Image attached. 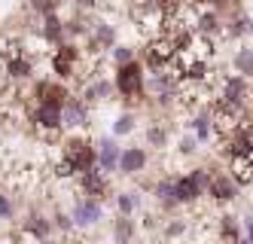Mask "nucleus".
Returning <instances> with one entry per match:
<instances>
[{
	"mask_svg": "<svg viewBox=\"0 0 253 244\" xmlns=\"http://www.w3.org/2000/svg\"><path fill=\"white\" fill-rule=\"evenodd\" d=\"M147 165H150V153H147L143 146H125L122 156H119V174H125V177H137Z\"/></svg>",
	"mask_w": 253,
	"mask_h": 244,
	"instance_id": "obj_14",
	"label": "nucleus"
},
{
	"mask_svg": "<svg viewBox=\"0 0 253 244\" xmlns=\"http://www.w3.org/2000/svg\"><path fill=\"white\" fill-rule=\"evenodd\" d=\"M77 183H80V193H83L85 198H98V201H104L107 195H110V180H107V174L101 171V168H92V171L80 174Z\"/></svg>",
	"mask_w": 253,
	"mask_h": 244,
	"instance_id": "obj_11",
	"label": "nucleus"
},
{
	"mask_svg": "<svg viewBox=\"0 0 253 244\" xmlns=\"http://www.w3.org/2000/svg\"><path fill=\"white\" fill-rule=\"evenodd\" d=\"M110 58H113L116 67H122V64H128V61H137V52H134L131 46H125V43H116V46L110 49Z\"/></svg>",
	"mask_w": 253,
	"mask_h": 244,
	"instance_id": "obj_25",
	"label": "nucleus"
},
{
	"mask_svg": "<svg viewBox=\"0 0 253 244\" xmlns=\"http://www.w3.org/2000/svg\"><path fill=\"white\" fill-rule=\"evenodd\" d=\"M229 40H247V37L253 34V15L247 12H238V15H232L226 18V31H223Z\"/></svg>",
	"mask_w": 253,
	"mask_h": 244,
	"instance_id": "obj_17",
	"label": "nucleus"
},
{
	"mask_svg": "<svg viewBox=\"0 0 253 244\" xmlns=\"http://www.w3.org/2000/svg\"><path fill=\"white\" fill-rule=\"evenodd\" d=\"M220 153L235 162V159H253V131L247 122H241L238 128L220 135Z\"/></svg>",
	"mask_w": 253,
	"mask_h": 244,
	"instance_id": "obj_5",
	"label": "nucleus"
},
{
	"mask_svg": "<svg viewBox=\"0 0 253 244\" xmlns=\"http://www.w3.org/2000/svg\"><path fill=\"white\" fill-rule=\"evenodd\" d=\"M52 226H55V232H61V235H67V232H74L77 226H74V217H70V211L64 214V211H55L52 214Z\"/></svg>",
	"mask_w": 253,
	"mask_h": 244,
	"instance_id": "obj_28",
	"label": "nucleus"
},
{
	"mask_svg": "<svg viewBox=\"0 0 253 244\" xmlns=\"http://www.w3.org/2000/svg\"><path fill=\"white\" fill-rule=\"evenodd\" d=\"M40 40L46 46H61L67 43V31H64V18L58 12H52V15H43L40 18Z\"/></svg>",
	"mask_w": 253,
	"mask_h": 244,
	"instance_id": "obj_16",
	"label": "nucleus"
},
{
	"mask_svg": "<svg viewBox=\"0 0 253 244\" xmlns=\"http://www.w3.org/2000/svg\"><path fill=\"white\" fill-rule=\"evenodd\" d=\"M110 235H113V244H131L134 238H137V223L131 220V217H116L113 220V229H110Z\"/></svg>",
	"mask_w": 253,
	"mask_h": 244,
	"instance_id": "obj_20",
	"label": "nucleus"
},
{
	"mask_svg": "<svg viewBox=\"0 0 253 244\" xmlns=\"http://www.w3.org/2000/svg\"><path fill=\"white\" fill-rule=\"evenodd\" d=\"M235 244H250V238H247V235H241V238H238V241H235Z\"/></svg>",
	"mask_w": 253,
	"mask_h": 244,
	"instance_id": "obj_32",
	"label": "nucleus"
},
{
	"mask_svg": "<svg viewBox=\"0 0 253 244\" xmlns=\"http://www.w3.org/2000/svg\"><path fill=\"white\" fill-rule=\"evenodd\" d=\"M186 229H189V223H186V220H180V217H174V220H168V223H165L162 235H165L168 241H174V238H183V235H186Z\"/></svg>",
	"mask_w": 253,
	"mask_h": 244,
	"instance_id": "obj_26",
	"label": "nucleus"
},
{
	"mask_svg": "<svg viewBox=\"0 0 253 244\" xmlns=\"http://www.w3.org/2000/svg\"><path fill=\"white\" fill-rule=\"evenodd\" d=\"M137 208H140V193H137V190L116 193V211H119L122 217H131Z\"/></svg>",
	"mask_w": 253,
	"mask_h": 244,
	"instance_id": "obj_22",
	"label": "nucleus"
},
{
	"mask_svg": "<svg viewBox=\"0 0 253 244\" xmlns=\"http://www.w3.org/2000/svg\"><path fill=\"white\" fill-rule=\"evenodd\" d=\"M238 190L241 183L235 180L229 171H211V183H208V195L216 201V204H226V201H235L238 198Z\"/></svg>",
	"mask_w": 253,
	"mask_h": 244,
	"instance_id": "obj_9",
	"label": "nucleus"
},
{
	"mask_svg": "<svg viewBox=\"0 0 253 244\" xmlns=\"http://www.w3.org/2000/svg\"><path fill=\"white\" fill-rule=\"evenodd\" d=\"M15 214V204H12V198L3 193V190H0V220H9Z\"/></svg>",
	"mask_w": 253,
	"mask_h": 244,
	"instance_id": "obj_30",
	"label": "nucleus"
},
{
	"mask_svg": "<svg viewBox=\"0 0 253 244\" xmlns=\"http://www.w3.org/2000/svg\"><path fill=\"white\" fill-rule=\"evenodd\" d=\"M134 128H137V116L134 113H119L113 119V138H128Z\"/></svg>",
	"mask_w": 253,
	"mask_h": 244,
	"instance_id": "obj_24",
	"label": "nucleus"
},
{
	"mask_svg": "<svg viewBox=\"0 0 253 244\" xmlns=\"http://www.w3.org/2000/svg\"><path fill=\"white\" fill-rule=\"evenodd\" d=\"M168 141H171V135H168V128L162 125V122H153V125L147 128V144H150L153 149H165Z\"/></svg>",
	"mask_w": 253,
	"mask_h": 244,
	"instance_id": "obj_23",
	"label": "nucleus"
},
{
	"mask_svg": "<svg viewBox=\"0 0 253 244\" xmlns=\"http://www.w3.org/2000/svg\"><path fill=\"white\" fill-rule=\"evenodd\" d=\"M74 95L61 80H52V77H43V80H37L31 86V101L34 104H61L64 107V101Z\"/></svg>",
	"mask_w": 253,
	"mask_h": 244,
	"instance_id": "obj_7",
	"label": "nucleus"
},
{
	"mask_svg": "<svg viewBox=\"0 0 253 244\" xmlns=\"http://www.w3.org/2000/svg\"><path fill=\"white\" fill-rule=\"evenodd\" d=\"M113 80H107V77H101V73H95L92 80H85V86H83V92H80V98L88 104V107H95V104H104V101H110L113 98Z\"/></svg>",
	"mask_w": 253,
	"mask_h": 244,
	"instance_id": "obj_12",
	"label": "nucleus"
},
{
	"mask_svg": "<svg viewBox=\"0 0 253 244\" xmlns=\"http://www.w3.org/2000/svg\"><path fill=\"white\" fill-rule=\"evenodd\" d=\"M153 195H156V201H159L162 211H177V208H180L177 198H174V177L156 180V183H153Z\"/></svg>",
	"mask_w": 253,
	"mask_h": 244,
	"instance_id": "obj_18",
	"label": "nucleus"
},
{
	"mask_svg": "<svg viewBox=\"0 0 253 244\" xmlns=\"http://www.w3.org/2000/svg\"><path fill=\"white\" fill-rule=\"evenodd\" d=\"M198 146H202V144H198L195 135L189 131V135H183V138L177 141V153H180V156H195V153H198Z\"/></svg>",
	"mask_w": 253,
	"mask_h": 244,
	"instance_id": "obj_29",
	"label": "nucleus"
},
{
	"mask_svg": "<svg viewBox=\"0 0 253 244\" xmlns=\"http://www.w3.org/2000/svg\"><path fill=\"white\" fill-rule=\"evenodd\" d=\"M241 229H244V235H247V238H250V244H253V214L241 217Z\"/></svg>",
	"mask_w": 253,
	"mask_h": 244,
	"instance_id": "obj_31",
	"label": "nucleus"
},
{
	"mask_svg": "<svg viewBox=\"0 0 253 244\" xmlns=\"http://www.w3.org/2000/svg\"><path fill=\"white\" fill-rule=\"evenodd\" d=\"M61 3H64V0H28L31 12H37L40 18H43V15H52V12H58Z\"/></svg>",
	"mask_w": 253,
	"mask_h": 244,
	"instance_id": "obj_27",
	"label": "nucleus"
},
{
	"mask_svg": "<svg viewBox=\"0 0 253 244\" xmlns=\"http://www.w3.org/2000/svg\"><path fill=\"white\" fill-rule=\"evenodd\" d=\"M208 183H211V171L208 168H192V171L174 177V198L177 204H195L202 195H208Z\"/></svg>",
	"mask_w": 253,
	"mask_h": 244,
	"instance_id": "obj_4",
	"label": "nucleus"
},
{
	"mask_svg": "<svg viewBox=\"0 0 253 244\" xmlns=\"http://www.w3.org/2000/svg\"><path fill=\"white\" fill-rule=\"evenodd\" d=\"M22 229H25L28 238L40 241V244L49 241L52 232H55V226H52V217H46V214H40V211H28V214H25V223H22Z\"/></svg>",
	"mask_w": 253,
	"mask_h": 244,
	"instance_id": "obj_13",
	"label": "nucleus"
},
{
	"mask_svg": "<svg viewBox=\"0 0 253 244\" xmlns=\"http://www.w3.org/2000/svg\"><path fill=\"white\" fill-rule=\"evenodd\" d=\"M88 122H92V107H88L80 95H70L61 107V128L67 131H83Z\"/></svg>",
	"mask_w": 253,
	"mask_h": 244,
	"instance_id": "obj_8",
	"label": "nucleus"
},
{
	"mask_svg": "<svg viewBox=\"0 0 253 244\" xmlns=\"http://www.w3.org/2000/svg\"><path fill=\"white\" fill-rule=\"evenodd\" d=\"M232 70L244 80H253V46L241 43L238 49L232 52Z\"/></svg>",
	"mask_w": 253,
	"mask_h": 244,
	"instance_id": "obj_19",
	"label": "nucleus"
},
{
	"mask_svg": "<svg viewBox=\"0 0 253 244\" xmlns=\"http://www.w3.org/2000/svg\"><path fill=\"white\" fill-rule=\"evenodd\" d=\"M88 58V55L77 46V43H61L52 49V58H49V67L52 73H55V80L67 83V80H74L80 77V70H83V61Z\"/></svg>",
	"mask_w": 253,
	"mask_h": 244,
	"instance_id": "obj_3",
	"label": "nucleus"
},
{
	"mask_svg": "<svg viewBox=\"0 0 253 244\" xmlns=\"http://www.w3.org/2000/svg\"><path fill=\"white\" fill-rule=\"evenodd\" d=\"M61 162L74 171V177L98 168V146L92 138H85L83 131H70L61 144Z\"/></svg>",
	"mask_w": 253,
	"mask_h": 244,
	"instance_id": "obj_1",
	"label": "nucleus"
},
{
	"mask_svg": "<svg viewBox=\"0 0 253 244\" xmlns=\"http://www.w3.org/2000/svg\"><path fill=\"white\" fill-rule=\"evenodd\" d=\"M70 217H74L77 229H92L104 220V201L80 195V198H74V204H70Z\"/></svg>",
	"mask_w": 253,
	"mask_h": 244,
	"instance_id": "obj_6",
	"label": "nucleus"
},
{
	"mask_svg": "<svg viewBox=\"0 0 253 244\" xmlns=\"http://www.w3.org/2000/svg\"><path fill=\"white\" fill-rule=\"evenodd\" d=\"M95 146H98V168H101V171H104V174L119 171L122 146L116 144V138H101V141H95Z\"/></svg>",
	"mask_w": 253,
	"mask_h": 244,
	"instance_id": "obj_15",
	"label": "nucleus"
},
{
	"mask_svg": "<svg viewBox=\"0 0 253 244\" xmlns=\"http://www.w3.org/2000/svg\"><path fill=\"white\" fill-rule=\"evenodd\" d=\"M31 122L46 135L61 131V104H34L31 107Z\"/></svg>",
	"mask_w": 253,
	"mask_h": 244,
	"instance_id": "obj_10",
	"label": "nucleus"
},
{
	"mask_svg": "<svg viewBox=\"0 0 253 244\" xmlns=\"http://www.w3.org/2000/svg\"><path fill=\"white\" fill-rule=\"evenodd\" d=\"M216 232H220V238H223V241L235 244V241L244 235V229H241V217H235V214H223L220 220H216Z\"/></svg>",
	"mask_w": 253,
	"mask_h": 244,
	"instance_id": "obj_21",
	"label": "nucleus"
},
{
	"mask_svg": "<svg viewBox=\"0 0 253 244\" xmlns=\"http://www.w3.org/2000/svg\"><path fill=\"white\" fill-rule=\"evenodd\" d=\"M113 89H116V95L125 98L128 104L147 98V67H143V61H128V64L116 67Z\"/></svg>",
	"mask_w": 253,
	"mask_h": 244,
	"instance_id": "obj_2",
	"label": "nucleus"
}]
</instances>
